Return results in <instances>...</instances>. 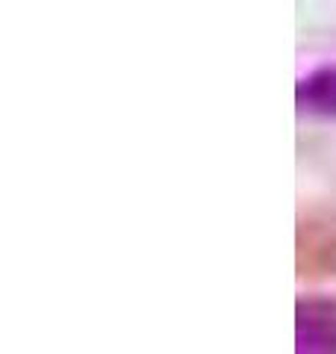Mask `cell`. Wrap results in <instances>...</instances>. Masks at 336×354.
I'll use <instances>...</instances> for the list:
<instances>
[{
    "mask_svg": "<svg viewBox=\"0 0 336 354\" xmlns=\"http://www.w3.org/2000/svg\"><path fill=\"white\" fill-rule=\"evenodd\" d=\"M295 104L307 115L336 118V65H321L301 77L295 86Z\"/></svg>",
    "mask_w": 336,
    "mask_h": 354,
    "instance_id": "cell-2",
    "label": "cell"
},
{
    "mask_svg": "<svg viewBox=\"0 0 336 354\" xmlns=\"http://www.w3.org/2000/svg\"><path fill=\"white\" fill-rule=\"evenodd\" d=\"M295 354H336V304L301 298L295 307Z\"/></svg>",
    "mask_w": 336,
    "mask_h": 354,
    "instance_id": "cell-1",
    "label": "cell"
}]
</instances>
